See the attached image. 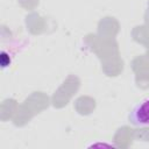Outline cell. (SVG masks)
I'll return each instance as SVG.
<instances>
[{
	"label": "cell",
	"instance_id": "obj_1",
	"mask_svg": "<svg viewBox=\"0 0 149 149\" xmlns=\"http://www.w3.org/2000/svg\"><path fill=\"white\" fill-rule=\"evenodd\" d=\"M128 120L129 123L136 127L149 126V97L142 99L132 108Z\"/></svg>",
	"mask_w": 149,
	"mask_h": 149
}]
</instances>
